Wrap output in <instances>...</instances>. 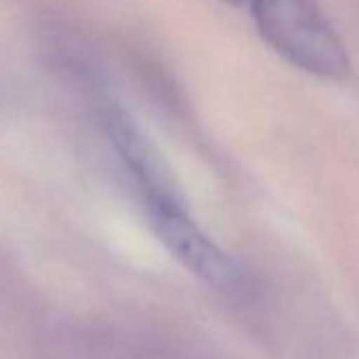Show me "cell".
Instances as JSON below:
<instances>
[{
  "label": "cell",
  "instance_id": "1",
  "mask_svg": "<svg viewBox=\"0 0 359 359\" xmlns=\"http://www.w3.org/2000/svg\"><path fill=\"white\" fill-rule=\"evenodd\" d=\"M250 9L262 39L296 68L325 81L348 74V53L317 0H252Z\"/></svg>",
  "mask_w": 359,
  "mask_h": 359
},
{
  "label": "cell",
  "instance_id": "2",
  "mask_svg": "<svg viewBox=\"0 0 359 359\" xmlns=\"http://www.w3.org/2000/svg\"><path fill=\"white\" fill-rule=\"evenodd\" d=\"M144 203L154 235L187 269L220 292L243 290V271L197 226L182 199Z\"/></svg>",
  "mask_w": 359,
  "mask_h": 359
},
{
  "label": "cell",
  "instance_id": "3",
  "mask_svg": "<svg viewBox=\"0 0 359 359\" xmlns=\"http://www.w3.org/2000/svg\"><path fill=\"white\" fill-rule=\"evenodd\" d=\"M106 133L116 154L140 184L144 201L182 199L163 156L156 152L152 142L140 131V127H135V123L116 106L106 112Z\"/></svg>",
  "mask_w": 359,
  "mask_h": 359
},
{
  "label": "cell",
  "instance_id": "4",
  "mask_svg": "<svg viewBox=\"0 0 359 359\" xmlns=\"http://www.w3.org/2000/svg\"><path fill=\"white\" fill-rule=\"evenodd\" d=\"M229 3H233V5H239V7H250L252 0H229Z\"/></svg>",
  "mask_w": 359,
  "mask_h": 359
}]
</instances>
